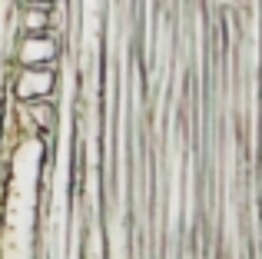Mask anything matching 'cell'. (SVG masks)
Listing matches in <instances>:
<instances>
[{
    "label": "cell",
    "mask_w": 262,
    "mask_h": 259,
    "mask_svg": "<svg viewBox=\"0 0 262 259\" xmlns=\"http://www.w3.org/2000/svg\"><path fill=\"white\" fill-rule=\"evenodd\" d=\"M10 93L17 103L53 97L57 93V67H17L10 77Z\"/></svg>",
    "instance_id": "obj_1"
},
{
    "label": "cell",
    "mask_w": 262,
    "mask_h": 259,
    "mask_svg": "<svg viewBox=\"0 0 262 259\" xmlns=\"http://www.w3.org/2000/svg\"><path fill=\"white\" fill-rule=\"evenodd\" d=\"M20 7H47V4H53V0H17Z\"/></svg>",
    "instance_id": "obj_4"
},
{
    "label": "cell",
    "mask_w": 262,
    "mask_h": 259,
    "mask_svg": "<svg viewBox=\"0 0 262 259\" xmlns=\"http://www.w3.org/2000/svg\"><path fill=\"white\" fill-rule=\"evenodd\" d=\"M17 30L20 33L53 30V4H47V7H20L17 10Z\"/></svg>",
    "instance_id": "obj_3"
},
{
    "label": "cell",
    "mask_w": 262,
    "mask_h": 259,
    "mask_svg": "<svg viewBox=\"0 0 262 259\" xmlns=\"http://www.w3.org/2000/svg\"><path fill=\"white\" fill-rule=\"evenodd\" d=\"M13 60H17V67H57V60H60L57 30L20 33L17 47H13Z\"/></svg>",
    "instance_id": "obj_2"
}]
</instances>
